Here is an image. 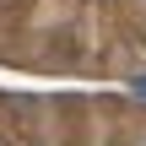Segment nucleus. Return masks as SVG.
<instances>
[{
  "mask_svg": "<svg viewBox=\"0 0 146 146\" xmlns=\"http://www.w3.org/2000/svg\"><path fill=\"white\" fill-rule=\"evenodd\" d=\"M135 87H141V98H146V81H135Z\"/></svg>",
  "mask_w": 146,
  "mask_h": 146,
  "instance_id": "obj_1",
  "label": "nucleus"
}]
</instances>
